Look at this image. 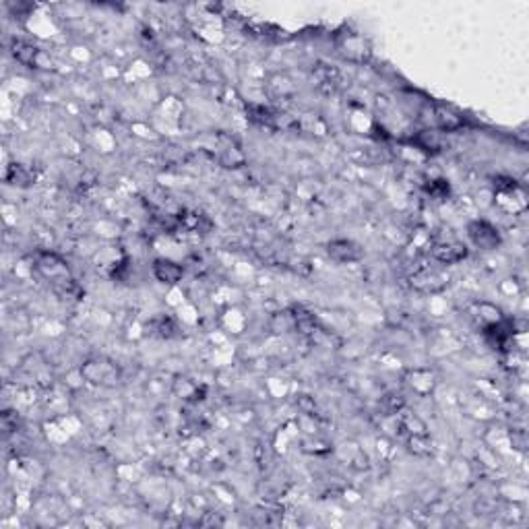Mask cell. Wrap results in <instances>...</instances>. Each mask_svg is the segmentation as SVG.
<instances>
[{
    "label": "cell",
    "mask_w": 529,
    "mask_h": 529,
    "mask_svg": "<svg viewBox=\"0 0 529 529\" xmlns=\"http://www.w3.org/2000/svg\"><path fill=\"white\" fill-rule=\"evenodd\" d=\"M467 236L473 242V246H478L482 250H495L502 242V238H500V234H498L495 226L488 224V222H480V219L471 222L467 226Z\"/></svg>",
    "instance_id": "1"
},
{
    "label": "cell",
    "mask_w": 529,
    "mask_h": 529,
    "mask_svg": "<svg viewBox=\"0 0 529 529\" xmlns=\"http://www.w3.org/2000/svg\"><path fill=\"white\" fill-rule=\"evenodd\" d=\"M432 255H434V259H436V261H440L442 264H455V263H461L463 259L469 255V250H467V246H465V244H459V242H449V244H438V246H434Z\"/></svg>",
    "instance_id": "3"
},
{
    "label": "cell",
    "mask_w": 529,
    "mask_h": 529,
    "mask_svg": "<svg viewBox=\"0 0 529 529\" xmlns=\"http://www.w3.org/2000/svg\"><path fill=\"white\" fill-rule=\"evenodd\" d=\"M327 253L333 261H339V263H352L362 257L360 248L352 240H333L327 246Z\"/></svg>",
    "instance_id": "2"
},
{
    "label": "cell",
    "mask_w": 529,
    "mask_h": 529,
    "mask_svg": "<svg viewBox=\"0 0 529 529\" xmlns=\"http://www.w3.org/2000/svg\"><path fill=\"white\" fill-rule=\"evenodd\" d=\"M153 275L158 277V281L162 283H176L182 279L184 275V269L178 263L170 261V259H158L153 263Z\"/></svg>",
    "instance_id": "4"
}]
</instances>
